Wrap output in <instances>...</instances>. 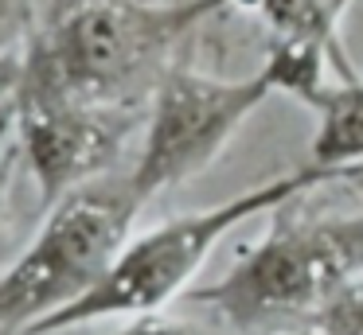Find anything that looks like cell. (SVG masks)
<instances>
[{"label": "cell", "instance_id": "1", "mask_svg": "<svg viewBox=\"0 0 363 335\" xmlns=\"http://www.w3.org/2000/svg\"><path fill=\"white\" fill-rule=\"evenodd\" d=\"M230 0H59L24 51L20 98L149 109L184 39Z\"/></svg>", "mask_w": 363, "mask_h": 335}, {"label": "cell", "instance_id": "2", "mask_svg": "<svg viewBox=\"0 0 363 335\" xmlns=\"http://www.w3.org/2000/svg\"><path fill=\"white\" fill-rule=\"evenodd\" d=\"M266 218L269 230L219 280L191 288L184 300L215 312L230 331H308L324 304L363 273V203L359 210H336L297 195Z\"/></svg>", "mask_w": 363, "mask_h": 335}, {"label": "cell", "instance_id": "3", "mask_svg": "<svg viewBox=\"0 0 363 335\" xmlns=\"http://www.w3.org/2000/svg\"><path fill=\"white\" fill-rule=\"evenodd\" d=\"M344 179L340 171L320 168V164H301L293 171L254 183L246 191L227 195L223 203H211L203 210H188L176 215L168 222L152 226V230L129 238V246L121 249V257L113 261V269L98 280V288H90L79 304L55 316L51 324H43L40 335L71 331L79 324H98V319H137V316H157L164 304L180 300L191 293L196 273L207 265V257L215 254L223 238L230 230H238L250 218L269 215L274 207L297 199V195H313L316 187Z\"/></svg>", "mask_w": 363, "mask_h": 335}, {"label": "cell", "instance_id": "4", "mask_svg": "<svg viewBox=\"0 0 363 335\" xmlns=\"http://www.w3.org/2000/svg\"><path fill=\"white\" fill-rule=\"evenodd\" d=\"M145 210L129 171H110L48 207L24 254L0 273V335H40L113 269Z\"/></svg>", "mask_w": 363, "mask_h": 335}, {"label": "cell", "instance_id": "5", "mask_svg": "<svg viewBox=\"0 0 363 335\" xmlns=\"http://www.w3.org/2000/svg\"><path fill=\"white\" fill-rule=\"evenodd\" d=\"M274 93L266 67L246 78H219L176 62L145 109L141 152L129 168L137 199L149 207L157 195L203 176Z\"/></svg>", "mask_w": 363, "mask_h": 335}, {"label": "cell", "instance_id": "6", "mask_svg": "<svg viewBox=\"0 0 363 335\" xmlns=\"http://www.w3.org/2000/svg\"><path fill=\"white\" fill-rule=\"evenodd\" d=\"M16 125L24 164L35 176L43 207H51L63 195L110 176L129 137L145 125V109L16 93Z\"/></svg>", "mask_w": 363, "mask_h": 335}, {"label": "cell", "instance_id": "7", "mask_svg": "<svg viewBox=\"0 0 363 335\" xmlns=\"http://www.w3.org/2000/svg\"><path fill=\"white\" fill-rule=\"evenodd\" d=\"M308 109L316 113L308 160L340 171L344 179L363 171V74L324 82L308 98Z\"/></svg>", "mask_w": 363, "mask_h": 335}, {"label": "cell", "instance_id": "8", "mask_svg": "<svg viewBox=\"0 0 363 335\" xmlns=\"http://www.w3.org/2000/svg\"><path fill=\"white\" fill-rule=\"evenodd\" d=\"M230 8L258 16L274 39H297V43H313L328 51L332 70L340 78L359 74L340 43V20L352 8V0H230Z\"/></svg>", "mask_w": 363, "mask_h": 335}, {"label": "cell", "instance_id": "9", "mask_svg": "<svg viewBox=\"0 0 363 335\" xmlns=\"http://www.w3.org/2000/svg\"><path fill=\"white\" fill-rule=\"evenodd\" d=\"M308 335H363V273L324 304Z\"/></svg>", "mask_w": 363, "mask_h": 335}, {"label": "cell", "instance_id": "10", "mask_svg": "<svg viewBox=\"0 0 363 335\" xmlns=\"http://www.w3.org/2000/svg\"><path fill=\"white\" fill-rule=\"evenodd\" d=\"M43 16V0H0V59L24 55Z\"/></svg>", "mask_w": 363, "mask_h": 335}, {"label": "cell", "instance_id": "11", "mask_svg": "<svg viewBox=\"0 0 363 335\" xmlns=\"http://www.w3.org/2000/svg\"><path fill=\"white\" fill-rule=\"evenodd\" d=\"M24 164V144H20V125H16V98L0 109V218L9 210V195L16 183V168Z\"/></svg>", "mask_w": 363, "mask_h": 335}, {"label": "cell", "instance_id": "12", "mask_svg": "<svg viewBox=\"0 0 363 335\" xmlns=\"http://www.w3.org/2000/svg\"><path fill=\"white\" fill-rule=\"evenodd\" d=\"M106 335H246V331H230V327H207V324H191V319H164L157 316H137L129 324H121L118 331Z\"/></svg>", "mask_w": 363, "mask_h": 335}, {"label": "cell", "instance_id": "13", "mask_svg": "<svg viewBox=\"0 0 363 335\" xmlns=\"http://www.w3.org/2000/svg\"><path fill=\"white\" fill-rule=\"evenodd\" d=\"M20 82H24V55L0 59V109L20 93Z\"/></svg>", "mask_w": 363, "mask_h": 335}, {"label": "cell", "instance_id": "14", "mask_svg": "<svg viewBox=\"0 0 363 335\" xmlns=\"http://www.w3.org/2000/svg\"><path fill=\"white\" fill-rule=\"evenodd\" d=\"M347 183L355 187V195H359V203H363V171H352V176H347Z\"/></svg>", "mask_w": 363, "mask_h": 335}]
</instances>
